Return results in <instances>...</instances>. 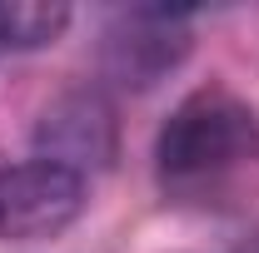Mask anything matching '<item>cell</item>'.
<instances>
[{"label": "cell", "instance_id": "1", "mask_svg": "<svg viewBox=\"0 0 259 253\" xmlns=\"http://www.w3.org/2000/svg\"><path fill=\"white\" fill-rule=\"evenodd\" d=\"M249 154H259V114L220 85L185 95L155 139V159L169 179H204Z\"/></svg>", "mask_w": 259, "mask_h": 253}, {"label": "cell", "instance_id": "2", "mask_svg": "<svg viewBox=\"0 0 259 253\" xmlns=\"http://www.w3.org/2000/svg\"><path fill=\"white\" fill-rule=\"evenodd\" d=\"M90 184L50 159H20L0 169V238L10 243H40L60 238L85 214Z\"/></svg>", "mask_w": 259, "mask_h": 253}, {"label": "cell", "instance_id": "3", "mask_svg": "<svg viewBox=\"0 0 259 253\" xmlns=\"http://www.w3.org/2000/svg\"><path fill=\"white\" fill-rule=\"evenodd\" d=\"M115 154H120V119H115V104L95 85L60 90L40 109V119H35V159H50V164H60L70 174L90 179L100 169H110Z\"/></svg>", "mask_w": 259, "mask_h": 253}, {"label": "cell", "instance_id": "4", "mask_svg": "<svg viewBox=\"0 0 259 253\" xmlns=\"http://www.w3.org/2000/svg\"><path fill=\"white\" fill-rule=\"evenodd\" d=\"M185 55H190V30L180 10H130L105 30L100 45L105 75L125 90L160 85L169 70H180Z\"/></svg>", "mask_w": 259, "mask_h": 253}, {"label": "cell", "instance_id": "5", "mask_svg": "<svg viewBox=\"0 0 259 253\" xmlns=\"http://www.w3.org/2000/svg\"><path fill=\"white\" fill-rule=\"evenodd\" d=\"M70 25L65 0H0V55L55 45Z\"/></svg>", "mask_w": 259, "mask_h": 253}]
</instances>
